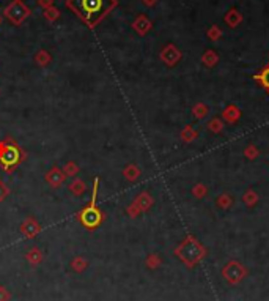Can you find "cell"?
Masks as SVG:
<instances>
[{"instance_id":"cell-17","label":"cell","mask_w":269,"mask_h":301,"mask_svg":"<svg viewBox=\"0 0 269 301\" xmlns=\"http://www.w3.org/2000/svg\"><path fill=\"white\" fill-rule=\"evenodd\" d=\"M137 203V207L140 208V210H148L151 205H153V199L150 197V194H146V193H143V194H140L138 196V199L135 201Z\"/></svg>"},{"instance_id":"cell-5","label":"cell","mask_w":269,"mask_h":301,"mask_svg":"<svg viewBox=\"0 0 269 301\" xmlns=\"http://www.w3.org/2000/svg\"><path fill=\"white\" fill-rule=\"evenodd\" d=\"M94 201H96V189H94V193H93V199H91L90 207H87V208L81 213V221H82V224H84L87 229H94V227H96L99 222H101V213L96 210Z\"/></svg>"},{"instance_id":"cell-7","label":"cell","mask_w":269,"mask_h":301,"mask_svg":"<svg viewBox=\"0 0 269 301\" xmlns=\"http://www.w3.org/2000/svg\"><path fill=\"white\" fill-rule=\"evenodd\" d=\"M0 161H2L3 167H11L19 161V150L13 145H6L5 150L0 154Z\"/></svg>"},{"instance_id":"cell-27","label":"cell","mask_w":269,"mask_h":301,"mask_svg":"<svg viewBox=\"0 0 269 301\" xmlns=\"http://www.w3.org/2000/svg\"><path fill=\"white\" fill-rule=\"evenodd\" d=\"M87 266V262L85 260H82V259H76V260H73V268L76 270V271H82L84 268Z\"/></svg>"},{"instance_id":"cell-20","label":"cell","mask_w":269,"mask_h":301,"mask_svg":"<svg viewBox=\"0 0 269 301\" xmlns=\"http://www.w3.org/2000/svg\"><path fill=\"white\" fill-rule=\"evenodd\" d=\"M161 263H162V260H161V257L158 254H150L148 257H146V266H148L150 270L159 268Z\"/></svg>"},{"instance_id":"cell-11","label":"cell","mask_w":269,"mask_h":301,"mask_svg":"<svg viewBox=\"0 0 269 301\" xmlns=\"http://www.w3.org/2000/svg\"><path fill=\"white\" fill-rule=\"evenodd\" d=\"M202 63H203L206 68H214L216 65L219 63V54L216 52L214 49L205 50V54L202 55Z\"/></svg>"},{"instance_id":"cell-13","label":"cell","mask_w":269,"mask_h":301,"mask_svg":"<svg viewBox=\"0 0 269 301\" xmlns=\"http://www.w3.org/2000/svg\"><path fill=\"white\" fill-rule=\"evenodd\" d=\"M179 137H181V141H183V142L190 144V142H194L197 137H198V133H197V130H194L192 125H186L183 128V131H181Z\"/></svg>"},{"instance_id":"cell-24","label":"cell","mask_w":269,"mask_h":301,"mask_svg":"<svg viewBox=\"0 0 269 301\" xmlns=\"http://www.w3.org/2000/svg\"><path fill=\"white\" fill-rule=\"evenodd\" d=\"M58 16H60V11L57 10V8H54V6L47 8V10L45 11V18L47 21H55V19H58Z\"/></svg>"},{"instance_id":"cell-22","label":"cell","mask_w":269,"mask_h":301,"mask_svg":"<svg viewBox=\"0 0 269 301\" xmlns=\"http://www.w3.org/2000/svg\"><path fill=\"white\" fill-rule=\"evenodd\" d=\"M208 194V188L203 185V183H197L194 188H192V196L197 197V199H203Z\"/></svg>"},{"instance_id":"cell-4","label":"cell","mask_w":269,"mask_h":301,"mask_svg":"<svg viewBox=\"0 0 269 301\" xmlns=\"http://www.w3.org/2000/svg\"><path fill=\"white\" fill-rule=\"evenodd\" d=\"M5 16L13 24L21 25L30 16V8L22 3V0H13V2L5 8Z\"/></svg>"},{"instance_id":"cell-19","label":"cell","mask_w":269,"mask_h":301,"mask_svg":"<svg viewBox=\"0 0 269 301\" xmlns=\"http://www.w3.org/2000/svg\"><path fill=\"white\" fill-rule=\"evenodd\" d=\"M244 156H246L247 159H250V161L257 159V158L260 156V150H258L257 145H254V144H249L247 147L244 149Z\"/></svg>"},{"instance_id":"cell-1","label":"cell","mask_w":269,"mask_h":301,"mask_svg":"<svg viewBox=\"0 0 269 301\" xmlns=\"http://www.w3.org/2000/svg\"><path fill=\"white\" fill-rule=\"evenodd\" d=\"M68 6L79 14L89 27H94L117 6V0H68Z\"/></svg>"},{"instance_id":"cell-30","label":"cell","mask_w":269,"mask_h":301,"mask_svg":"<svg viewBox=\"0 0 269 301\" xmlns=\"http://www.w3.org/2000/svg\"><path fill=\"white\" fill-rule=\"evenodd\" d=\"M142 2L146 5V6H153V5H156L159 2V0H142Z\"/></svg>"},{"instance_id":"cell-16","label":"cell","mask_w":269,"mask_h":301,"mask_svg":"<svg viewBox=\"0 0 269 301\" xmlns=\"http://www.w3.org/2000/svg\"><path fill=\"white\" fill-rule=\"evenodd\" d=\"M208 112H210V107H208L205 102H197V104L192 107V114L197 120H202L208 115Z\"/></svg>"},{"instance_id":"cell-25","label":"cell","mask_w":269,"mask_h":301,"mask_svg":"<svg viewBox=\"0 0 269 301\" xmlns=\"http://www.w3.org/2000/svg\"><path fill=\"white\" fill-rule=\"evenodd\" d=\"M138 174H140V170H138L135 166H129L126 170H125V175L129 178V180H135L138 177Z\"/></svg>"},{"instance_id":"cell-15","label":"cell","mask_w":269,"mask_h":301,"mask_svg":"<svg viewBox=\"0 0 269 301\" xmlns=\"http://www.w3.org/2000/svg\"><path fill=\"white\" fill-rule=\"evenodd\" d=\"M258 201H260V197L254 189H249V191H246L244 196H242V202H244L247 207H255Z\"/></svg>"},{"instance_id":"cell-3","label":"cell","mask_w":269,"mask_h":301,"mask_svg":"<svg viewBox=\"0 0 269 301\" xmlns=\"http://www.w3.org/2000/svg\"><path fill=\"white\" fill-rule=\"evenodd\" d=\"M247 274L249 270L239 260H230L222 268V278L228 284H231V286H238L239 282L247 278Z\"/></svg>"},{"instance_id":"cell-6","label":"cell","mask_w":269,"mask_h":301,"mask_svg":"<svg viewBox=\"0 0 269 301\" xmlns=\"http://www.w3.org/2000/svg\"><path fill=\"white\" fill-rule=\"evenodd\" d=\"M161 60L167 66H175L181 58H183V52L175 46V45H167L161 50Z\"/></svg>"},{"instance_id":"cell-26","label":"cell","mask_w":269,"mask_h":301,"mask_svg":"<svg viewBox=\"0 0 269 301\" xmlns=\"http://www.w3.org/2000/svg\"><path fill=\"white\" fill-rule=\"evenodd\" d=\"M49 54L46 52V50H41V52L37 55V62L40 63V65H46L47 62H49Z\"/></svg>"},{"instance_id":"cell-21","label":"cell","mask_w":269,"mask_h":301,"mask_svg":"<svg viewBox=\"0 0 269 301\" xmlns=\"http://www.w3.org/2000/svg\"><path fill=\"white\" fill-rule=\"evenodd\" d=\"M206 37L211 41H218L222 37V30H221L219 25H211V27L206 30Z\"/></svg>"},{"instance_id":"cell-9","label":"cell","mask_w":269,"mask_h":301,"mask_svg":"<svg viewBox=\"0 0 269 301\" xmlns=\"http://www.w3.org/2000/svg\"><path fill=\"white\" fill-rule=\"evenodd\" d=\"M241 109L236 106V104H228L227 107H225L222 110V118L225 120L227 123L233 125V123H236L238 120L241 118Z\"/></svg>"},{"instance_id":"cell-23","label":"cell","mask_w":269,"mask_h":301,"mask_svg":"<svg viewBox=\"0 0 269 301\" xmlns=\"http://www.w3.org/2000/svg\"><path fill=\"white\" fill-rule=\"evenodd\" d=\"M43 259V255H41V251H38V249H30V252L27 254V260L32 263V265H38Z\"/></svg>"},{"instance_id":"cell-28","label":"cell","mask_w":269,"mask_h":301,"mask_svg":"<svg viewBox=\"0 0 269 301\" xmlns=\"http://www.w3.org/2000/svg\"><path fill=\"white\" fill-rule=\"evenodd\" d=\"M8 300H10V294H8L5 287H0V301H8Z\"/></svg>"},{"instance_id":"cell-2","label":"cell","mask_w":269,"mask_h":301,"mask_svg":"<svg viewBox=\"0 0 269 301\" xmlns=\"http://www.w3.org/2000/svg\"><path fill=\"white\" fill-rule=\"evenodd\" d=\"M206 254L208 252L205 246L192 235H187L183 242L175 248V255L187 268H194L195 265H198L205 259Z\"/></svg>"},{"instance_id":"cell-8","label":"cell","mask_w":269,"mask_h":301,"mask_svg":"<svg viewBox=\"0 0 269 301\" xmlns=\"http://www.w3.org/2000/svg\"><path fill=\"white\" fill-rule=\"evenodd\" d=\"M153 27V24L151 21L146 18V16L140 14V16H137L135 21L133 22V29L138 33V35H146Z\"/></svg>"},{"instance_id":"cell-10","label":"cell","mask_w":269,"mask_h":301,"mask_svg":"<svg viewBox=\"0 0 269 301\" xmlns=\"http://www.w3.org/2000/svg\"><path fill=\"white\" fill-rule=\"evenodd\" d=\"M241 22H242V14L236 10V8H231V10H228L227 14H225V24H227L228 27L235 29Z\"/></svg>"},{"instance_id":"cell-29","label":"cell","mask_w":269,"mask_h":301,"mask_svg":"<svg viewBox=\"0 0 269 301\" xmlns=\"http://www.w3.org/2000/svg\"><path fill=\"white\" fill-rule=\"evenodd\" d=\"M38 3H40L43 8H46V10H47V8L52 6V0H38Z\"/></svg>"},{"instance_id":"cell-14","label":"cell","mask_w":269,"mask_h":301,"mask_svg":"<svg viewBox=\"0 0 269 301\" xmlns=\"http://www.w3.org/2000/svg\"><path fill=\"white\" fill-rule=\"evenodd\" d=\"M216 203H218V207L224 208V210H228L233 207V203H235V199L228 194V193H222L221 196H218V199H216Z\"/></svg>"},{"instance_id":"cell-12","label":"cell","mask_w":269,"mask_h":301,"mask_svg":"<svg viewBox=\"0 0 269 301\" xmlns=\"http://www.w3.org/2000/svg\"><path fill=\"white\" fill-rule=\"evenodd\" d=\"M254 79H255L260 85H262L266 93H269V63L263 68L262 71L257 73V74L254 76Z\"/></svg>"},{"instance_id":"cell-18","label":"cell","mask_w":269,"mask_h":301,"mask_svg":"<svg viewBox=\"0 0 269 301\" xmlns=\"http://www.w3.org/2000/svg\"><path fill=\"white\" fill-rule=\"evenodd\" d=\"M208 130H210L211 133H214V134H219L224 130V122L219 117H214V118L210 120V123H208Z\"/></svg>"}]
</instances>
